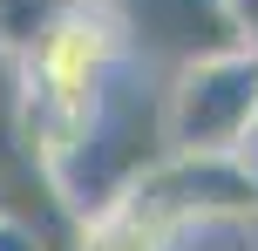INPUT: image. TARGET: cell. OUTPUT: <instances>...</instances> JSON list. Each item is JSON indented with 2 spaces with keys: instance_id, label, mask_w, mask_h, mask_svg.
Instances as JSON below:
<instances>
[{
  "instance_id": "obj_1",
  "label": "cell",
  "mask_w": 258,
  "mask_h": 251,
  "mask_svg": "<svg viewBox=\"0 0 258 251\" xmlns=\"http://www.w3.org/2000/svg\"><path fill=\"white\" fill-rule=\"evenodd\" d=\"M122 61L129 48L102 0H61V14L14 54V129H21L27 156L41 163V177L75 143V129L89 122L95 95L109 89Z\"/></svg>"
},
{
  "instance_id": "obj_2",
  "label": "cell",
  "mask_w": 258,
  "mask_h": 251,
  "mask_svg": "<svg viewBox=\"0 0 258 251\" xmlns=\"http://www.w3.org/2000/svg\"><path fill=\"white\" fill-rule=\"evenodd\" d=\"M156 156H163V75H150L143 61H122L109 89L95 95L89 122L75 129V143L48 163V190L68 217H82L122 197Z\"/></svg>"
},
{
  "instance_id": "obj_3",
  "label": "cell",
  "mask_w": 258,
  "mask_h": 251,
  "mask_svg": "<svg viewBox=\"0 0 258 251\" xmlns=\"http://www.w3.org/2000/svg\"><path fill=\"white\" fill-rule=\"evenodd\" d=\"M170 231H251L258 224V170L238 149H163L129 184Z\"/></svg>"
},
{
  "instance_id": "obj_4",
  "label": "cell",
  "mask_w": 258,
  "mask_h": 251,
  "mask_svg": "<svg viewBox=\"0 0 258 251\" xmlns=\"http://www.w3.org/2000/svg\"><path fill=\"white\" fill-rule=\"evenodd\" d=\"M258 116V48H224L163 75V149H238Z\"/></svg>"
},
{
  "instance_id": "obj_5",
  "label": "cell",
  "mask_w": 258,
  "mask_h": 251,
  "mask_svg": "<svg viewBox=\"0 0 258 251\" xmlns=\"http://www.w3.org/2000/svg\"><path fill=\"white\" fill-rule=\"evenodd\" d=\"M102 7L116 14L129 61H143L150 75H177L204 54L238 48L224 0H102Z\"/></svg>"
},
{
  "instance_id": "obj_6",
  "label": "cell",
  "mask_w": 258,
  "mask_h": 251,
  "mask_svg": "<svg viewBox=\"0 0 258 251\" xmlns=\"http://www.w3.org/2000/svg\"><path fill=\"white\" fill-rule=\"evenodd\" d=\"M61 251H183V231H170L150 204H136L122 190V197L68 217V244Z\"/></svg>"
},
{
  "instance_id": "obj_7",
  "label": "cell",
  "mask_w": 258,
  "mask_h": 251,
  "mask_svg": "<svg viewBox=\"0 0 258 251\" xmlns=\"http://www.w3.org/2000/svg\"><path fill=\"white\" fill-rule=\"evenodd\" d=\"M54 14H61V0H0V48L21 54L27 41L54 21Z\"/></svg>"
},
{
  "instance_id": "obj_8",
  "label": "cell",
  "mask_w": 258,
  "mask_h": 251,
  "mask_svg": "<svg viewBox=\"0 0 258 251\" xmlns=\"http://www.w3.org/2000/svg\"><path fill=\"white\" fill-rule=\"evenodd\" d=\"M0 251H61V244H54L48 231L21 224V217H0Z\"/></svg>"
},
{
  "instance_id": "obj_9",
  "label": "cell",
  "mask_w": 258,
  "mask_h": 251,
  "mask_svg": "<svg viewBox=\"0 0 258 251\" xmlns=\"http://www.w3.org/2000/svg\"><path fill=\"white\" fill-rule=\"evenodd\" d=\"M224 14H231L238 48H258V0H224Z\"/></svg>"
},
{
  "instance_id": "obj_10",
  "label": "cell",
  "mask_w": 258,
  "mask_h": 251,
  "mask_svg": "<svg viewBox=\"0 0 258 251\" xmlns=\"http://www.w3.org/2000/svg\"><path fill=\"white\" fill-rule=\"evenodd\" d=\"M238 156H245L251 170H258V116H251V129H245V143H238Z\"/></svg>"
},
{
  "instance_id": "obj_11",
  "label": "cell",
  "mask_w": 258,
  "mask_h": 251,
  "mask_svg": "<svg viewBox=\"0 0 258 251\" xmlns=\"http://www.w3.org/2000/svg\"><path fill=\"white\" fill-rule=\"evenodd\" d=\"M251 238H258V224H251Z\"/></svg>"
}]
</instances>
